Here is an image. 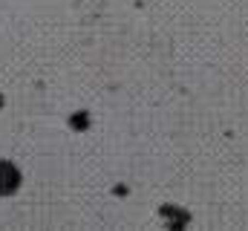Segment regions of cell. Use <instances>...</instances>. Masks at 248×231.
I'll use <instances>...</instances> for the list:
<instances>
[{"label":"cell","instance_id":"1","mask_svg":"<svg viewBox=\"0 0 248 231\" xmlns=\"http://www.w3.org/2000/svg\"><path fill=\"white\" fill-rule=\"evenodd\" d=\"M15 185H17V173L9 165H0V191L9 194V191H15Z\"/></svg>","mask_w":248,"mask_h":231}]
</instances>
